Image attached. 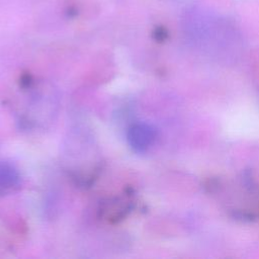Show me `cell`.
<instances>
[{
    "label": "cell",
    "instance_id": "cell-2",
    "mask_svg": "<svg viewBox=\"0 0 259 259\" xmlns=\"http://www.w3.org/2000/svg\"><path fill=\"white\" fill-rule=\"evenodd\" d=\"M20 173L10 162L0 160V195L15 192L20 186Z\"/></svg>",
    "mask_w": 259,
    "mask_h": 259
},
{
    "label": "cell",
    "instance_id": "cell-1",
    "mask_svg": "<svg viewBox=\"0 0 259 259\" xmlns=\"http://www.w3.org/2000/svg\"><path fill=\"white\" fill-rule=\"evenodd\" d=\"M157 138V128L146 121L133 123L126 133L127 144L137 153L147 152L155 144Z\"/></svg>",
    "mask_w": 259,
    "mask_h": 259
}]
</instances>
